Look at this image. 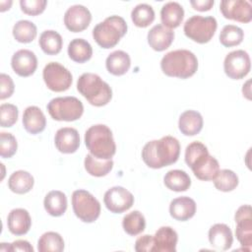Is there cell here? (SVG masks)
Masks as SVG:
<instances>
[{
	"label": "cell",
	"mask_w": 252,
	"mask_h": 252,
	"mask_svg": "<svg viewBox=\"0 0 252 252\" xmlns=\"http://www.w3.org/2000/svg\"><path fill=\"white\" fill-rule=\"evenodd\" d=\"M0 99L10 97L15 90V85L12 78L7 74L2 73L0 75Z\"/></svg>",
	"instance_id": "43"
},
{
	"label": "cell",
	"mask_w": 252,
	"mask_h": 252,
	"mask_svg": "<svg viewBox=\"0 0 252 252\" xmlns=\"http://www.w3.org/2000/svg\"><path fill=\"white\" fill-rule=\"evenodd\" d=\"M69 57L77 63H85L92 58L93 47L84 38H74L68 45Z\"/></svg>",
	"instance_id": "29"
},
{
	"label": "cell",
	"mask_w": 252,
	"mask_h": 252,
	"mask_svg": "<svg viewBox=\"0 0 252 252\" xmlns=\"http://www.w3.org/2000/svg\"><path fill=\"white\" fill-rule=\"evenodd\" d=\"M46 87L56 93L67 91L73 82L71 72L58 62H49L42 71Z\"/></svg>",
	"instance_id": "9"
},
{
	"label": "cell",
	"mask_w": 252,
	"mask_h": 252,
	"mask_svg": "<svg viewBox=\"0 0 252 252\" xmlns=\"http://www.w3.org/2000/svg\"><path fill=\"white\" fill-rule=\"evenodd\" d=\"M251 69V60L249 54L237 49L229 52L223 61V70L227 77L232 80H240L248 75Z\"/></svg>",
	"instance_id": "10"
},
{
	"label": "cell",
	"mask_w": 252,
	"mask_h": 252,
	"mask_svg": "<svg viewBox=\"0 0 252 252\" xmlns=\"http://www.w3.org/2000/svg\"><path fill=\"white\" fill-rule=\"evenodd\" d=\"M125 20L117 15L107 17L93 29V37L102 48L114 47L127 32Z\"/></svg>",
	"instance_id": "5"
},
{
	"label": "cell",
	"mask_w": 252,
	"mask_h": 252,
	"mask_svg": "<svg viewBox=\"0 0 252 252\" xmlns=\"http://www.w3.org/2000/svg\"><path fill=\"white\" fill-rule=\"evenodd\" d=\"M105 66L110 74L114 76H122L128 72L131 66V59L127 52L123 50H115L107 56Z\"/></svg>",
	"instance_id": "26"
},
{
	"label": "cell",
	"mask_w": 252,
	"mask_h": 252,
	"mask_svg": "<svg viewBox=\"0 0 252 252\" xmlns=\"http://www.w3.org/2000/svg\"><path fill=\"white\" fill-rule=\"evenodd\" d=\"M78 92L94 106L107 104L112 97L110 86L98 75L94 73H84L77 81Z\"/></svg>",
	"instance_id": "4"
},
{
	"label": "cell",
	"mask_w": 252,
	"mask_h": 252,
	"mask_svg": "<svg viewBox=\"0 0 252 252\" xmlns=\"http://www.w3.org/2000/svg\"><path fill=\"white\" fill-rule=\"evenodd\" d=\"M85 169L89 174L95 177H101L108 174L113 168L112 159H99L91 154H88L84 160Z\"/></svg>",
	"instance_id": "32"
},
{
	"label": "cell",
	"mask_w": 252,
	"mask_h": 252,
	"mask_svg": "<svg viewBox=\"0 0 252 252\" xmlns=\"http://www.w3.org/2000/svg\"><path fill=\"white\" fill-rule=\"evenodd\" d=\"M180 155V144L172 136L148 142L142 150V158L151 168H161L177 161Z\"/></svg>",
	"instance_id": "1"
},
{
	"label": "cell",
	"mask_w": 252,
	"mask_h": 252,
	"mask_svg": "<svg viewBox=\"0 0 252 252\" xmlns=\"http://www.w3.org/2000/svg\"><path fill=\"white\" fill-rule=\"evenodd\" d=\"M174 39V32L163 25L154 26L148 32V43L156 51L167 49Z\"/></svg>",
	"instance_id": "18"
},
{
	"label": "cell",
	"mask_w": 252,
	"mask_h": 252,
	"mask_svg": "<svg viewBox=\"0 0 252 252\" xmlns=\"http://www.w3.org/2000/svg\"><path fill=\"white\" fill-rule=\"evenodd\" d=\"M220 10L225 19L240 23H249L252 20V5L246 0H222Z\"/></svg>",
	"instance_id": "13"
},
{
	"label": "cell",
	"mask_w": 252,
	"mask_h": 252,
	"mask_svg": "<svg viewBox=\"0 0 252 252\" xmlns=\"http://www.w3.org/2000/svg\"><path fill=\"white\" fill-rule=\"evenodd\" d=\"M209 241L218 250H228L233 242L232 231L225 223H216L209 229Z\"/></svg>",
	"instance_id": "21"
},
{
	"label": "cell",
	"mask_w": 252,
	"mask_h": 252,
	"mask_svg": "<svg viewBox=\"0 0 252 252\" xmlns=\"http://www.w3.org/2000/svg\"><path fill=\"white\" fill-rule=\"evenodd\" d=\"M244 38L241 28L234 25L224 26L220 33V42L225 47H232L240 44Z\"/></svg>",
	"instance_id": "38"
},
{
	"label": "cell",
	"mask_w": 252,
	"mask_h": 252,
	"mask_svg": "<svg viewBox=\"0 0 252 252\" xmlns=\"http://www.w3.org/2000/svg\"><path fill=\"white\" fill-rule=\"evenodd\" d=\"M235 235L239 243L250 251L252 246V209L250 205L240 206L235 215Z\"/></svg>",
	"instance_id": "12"
},
{
	"label": "cell",
	"mask_w": 252,
	"mask_h": 252,
	"mask_svg": "<svg viewBox=\"0 0 252 252\" xmlns=\"http://www.w3.org/2000/svg\"><path fill=\"white\" fill-rule=\"evenodd\" d=\"M23 125L27 132L35 135L42 132L46 126V118L42 110L35 106H28L24 110Z\"/></svg>",
	"instance_id": "23"
},
{
	"label": "cell",
	"mask_w": 252,
	"mask_h": 252,
	"mask_svg": "<svg viewBox=\"0 0 252 252\" xmlns=\"http://www.w3.org/2000/svg\"><path fill=\"white\" fill-rule=\"evenodd\" d=\"M194 175L203 181L214 180L220 171V164L216 158L210 154L199 158L191 166Z\"/></svg>",
	"instance_id": "17"
},
{
	"label": "cell",
	"mask_w": 252,
	"mask_h": 252,
	"mask_svg": "<svg viewBox=\"0 0 252 252\" xmlns=\"http://www.w3.org/2000/svg\"><path fill=\"white\" fill-rule=\"evenodd\" d=\"M124 231L132 236L142 233L146 228V220L144 215L139 211H133L124 216L122 220Z\"/></svg>",
	"instance_id": "35"
},
{
	"label": "cell",
	"mask_w": 252,
	"mask_h": 252,
	"mask_svg": "<svg viewBox=\"0 0 252 252\" xmlns=\"http://www.w3.org/2000/svg\"><path fill=\"white\" fill-rule=\"evenodd\" d=\"M12 3L13 2L11 0H9V1H1L0 2V11L4 12L6 10H9L11 5H12Z\"/></svg>",
	"instance_id": "48"
},
{
	"label": "cell",
	"mask_w": 252,
	"mask_h": 252,
	"mask_svg": "<svg viewBox=\"0 0 252 252\" xmlns=\"http://www.w3.org/2000/svg\"><path fill=\"white\" fill-rule=\"evenodd\" d=\"M11 66L17 75L29 77L32 75L37 68V58L32 51L20 49L13 54Z\"/></svg>",
	"instance_id": "15"
},
{
	"label": "cell",
	"mask_w": 252,
	"mask_h": 252,
	"mask_svg": "<svg viewBox=\"0 0 252 252\" xmlns=\"http://www.w3.org/2000/svg\"><path fill=\"white\" fill-rule=\"evenodd\" d=\"M214 0H192L190 1L191 6L194 10L205 12L209 11L214 6Z\"/></svg>",
	"instance_id": "46"
},
{
	"label": "cell",
	"mask_w": 252,
	"mask_h": 252,
	"mask_svg": "<svg viewBox=\"0 0 252 252\" xmlns=\"http://www.w3.org/2000/svg\"><path fill=\"white\" fill-rule=\"evenodd\" d=\"M184 18V9L178 3L170 1L165 3L160 10V20L164 27L175 29L180 26Z\"/></svg>",
	"instance_id": "25"
},
{
	"label": "cell",
	"mask_w": 252,
	"mask_h": 252,
	"mask_svg": "<svg viewBox=\"0 0 252 252\" xmlns=\"http://www.w3.org/2000/svg\"><path fill=\"white\" fill-rule=\"evenodd\" d=\"M161 71L168 77L187 79L198 70L196 55L187 49H176L167 52L160 61Z\"/></svg>",
	"instance_id": "2"
},
{
	"label": "cell",
	"mask_w": 252,
	"mask_h": 252,
	"mask_svg": "<svg viewBox=\"0 0 252 252\" xmlns=\"http://www.w3.org/2000/svg\"><path fill=\"white\" fill-rule=\"evenodd\" d=\"M249 85H250V80H248V81L246 82V84L243 85V88H242L243 95H245L248 99L251 98V97H250V87H249Z\"/></svg>",
	"instance_id": "47"
},
{
	"label": "cell",
	"mask_w": 252,
	"mask_h": 252,
	"mask_svg": "<svg viewBox=\"0 0 252 252\" xmlns=\"http://www.w3.org/2000/svg\"><path fill=\"white\" fill-rule=\"evenodd\" d=\"M154 236L153 252H175L178 240L177 232L170 226L159 227Z\"/></svg>",
	"instance_id": "19"
},
{
	"label": "cell",
	"mask_w": 252,
	"mask_h": 252,
	"mask_svg": "<svg viewBox=\"0 0 252 252\" xmlns=\"http://www.w3.org/2000/svg\"><path fill=\"white\" fill-rule=\"evenodd\" d=\"M163 182L169 190L175 192L186 191L191 186L190 176L181 169H172L167 171L163 177Z\"/></svg>",
	"instance_id": "30"
},
{
	"label": "cell",
	"mask_w": 252,
	"mask_h": 252,
	"mask_svg": "<svg viewBox=\"0 0 252 252\" xmlns=\"http://www.w3.org/2000/svg\"><path fill=\"white\" fill-rule=\"evenodd\" d=\"M103 202L108 211L114 214H121L133 206L134 196L124 187L114 186L104 193Z\"/></svg>",
	"instance_id": "11"
},
{
	"label": "cell",
	"mask_w": 252,
	"mask_h": 252,
	"mask_svg": "<svg viewBox=\"0 0 252 252\" xmlns=\"http://www.w3.org/2000/svg\"><path fill=\"white\" fill-rule=\"evenodd\" d=\"M195 201L187 196H181L173 199L169 205L170 216L179 221H185L194 217L196 213Z\"/></svg>",
	"instance_id": "20"
},
{
	"label": "cell",
	"mask_w": 252,
	"mask_h": 252,
	"mask_svg": "<svg viewBox=\"0 0 252 252\" xmlns=\"http://www.w3.org/2000/svg\"><path fill=\"white\" fill-rule=\"evenodd\" d=\"M37 250L39 252H61L64 250L63 237L55 231L43 233L37 241Z\"/></svg>",
	"instance_id": "33"
},
{
	"label": "cell",
	"mask_w": 252,
	"mask_h": 252,
	"mask_svg": "<svg viewBox=\"0 0 252 252\" xmlns=\"http://www.w3.org/2000/svg\"><path fill=\"white\" fill-rule=\"evenodd\" d=\"M218 28L217 20L213 16L194 15L183 26L185 35L198 43H207L214 36Z\"/></svg>",
	"instance_id": "7"
},
{
	"label": "cell",
	"mask_w": 252,
	"mask_h": 252,
	"mask_svg": "<svg viewBox=\"0 0 252 252\" xmlns=\"http://www.w3.org/2000/svg\"><path fill=\"white\" fill-rule=\"evenodd\" d=\"M7 225L14 235L26 234L32 225V219L29 212L22 208L13 209L7 218Z\"/></svg>",
	"instance_id": "22"
},
{
	"label": "cell",
	"mask_w": 252,
	"mask_h": 252,
	"mask_svg": "<svg viewBox=\"0 0 252 252\" xmlns=\"http://www.w3.org/2000/svg\"><path fill=\"white\" fill-rule=\"evenodd\" d=\"M45 211L52 217H61L67 210V197L59 190H52L43 200Z\"/></svg>",
	"instance_id": "27"
},
{
	"label": "cell",
	"mask_w": 252,
	"mask_h": 252,
	"mask_svg": "<svg viewBox=\"0 0 252 252\" xmlns=\"http://www.w3.org/2000/svg\"><path fill=\"white\" fill-rule=\"evenodd\" d=\"M204 120L200 112L196 110H186L179 116L178 128L185 136H194L203 129Z\"/></svg>",
	"instance_id": "24"
},
{
	"label": "cell",
	"mask_w": 252,
	"mask_h": 252,
	"mask_svg": "<svg viewBox=\"0 0 252 252\" xmlns=\"http://www.w3.org/2000/svg\"><path fill=\"white\" fill-rule=\"evenodd\" d=\"M19 110L15 104L2 103L0 105V124L2 127H12L18 120Z\"/></svg>",
	"instance_id": "40"
},
{
	"label": "cell",
	"mask_w": 252,
	"mask_h": 252,
	"mask_svg": "<svg viewBox=\"0 0 252 252\" xmlns=\"http://www.w3.org/2000/svg\"><path fill=\"white\" fill-rule=\"evenodd\" d=\"M209 154L208 148L201 142L195 141L190 143L185 150V162L188 166H192V164L202 156Z\"/></svg>",
	"instance_id": "41"
},
{
	"label": "cell",
	"mask_w": 252,
	"mask_h": 252,
	"mask_svg": "<svg viewBox=\"0 0 252 252\" xmlns=\"http://www.w3.org/2000/svg\"><path fill=\"white\" fill-rule=\"evenodd\" d=\"M92 21V14L83 5H73L64 14L65 27L72 32H80L86 30Z\"/></svg>",
	"instance_id": "14"
},
{
	"label": "cell",
	"mask_w": 252,
	"mask_h": 252,
	"mask_svg": "<svg viewBox=\"0 0 252 252\" xmlns=\"http://www.w3.org/2000/svg\"><path fill=\"white\" fill-rule=\"evenodd\" d=\"M131 19L135 26L139 28H147L155 20V11L151 5L141 3L133 8Z\"/></svg>",
	"instance_id": "36"
},
{
	"label": "cell",
	"mask_w": 252,
	"mask_h": 252,
	"mask_svg": "<svg viewBox=\"0 0 252 252\" xmlns=\"http://www.w3.org/2000/svg\"><path fill=\"white\" fill-rule=\"evenodd\" d=\"M34 184L32 175L26 170L13 172L8 179L9 189L16 194H26L30 192Z\"/></svg>",
	"instance_id": "28"
},
{
	"label": "cell",
	"mask_w": 252,
	"mask_h": 252,
	"mask_svg": "<svg viewBox=\"0 0 252 252\" xmlns=\"http://www.w3.org/2000/svg\"><path fill=\"white\" fill-rule=\"evenodd\" d=\"M72 207L77 218L84 222H94L100 215V204L87 190H75L72 194Z\"/></svg>",
	"instance_id": "8"
},
{
	"label": "cell",
	"mask_w": 252,
	"mask_h": 252,
	"mask_svg": "<svg viewBox=\"0 0 252 252\" xmlns=\"http://www.w3.org/2000/svg\"><path fill=\"white\" fill-rule=\"evenodd\" d=\"M49 115L57 121H75L84 112L83 102L75 96H58L47 103Z\"/></svg>",
	"instance_id": "6"
},
{
	"label": "cell",
	"mask_w": 252,
	"mask_h": 252,
	"mask_svg": "<svg viewBox=\"0 0 252 252\" xmlns=\"http://www.w3.org/2000/svg\"><path fill=\"white\" fill-rule=\"evenodd\" d=\"M54 144L60 153L73 154L80 147L79 132L72 127L60 128L55 133Z\"/></svg>",
	"instance_id": "16"
},
{
	"label": "cell",
	"mask_w": 252,
	"mask_h": 252,
	"mask_svg": "<svg viewBox=\"0 0 252 252\" xmlns=\"http://www.w3.org/2000/svg\"><path fill=\"white\" fill-rule=\"evenodd\" d=\"M18 149V143L13 134L7 132L0 133V155L3 158H12Z\"/></svg>",
	"instance_id": "39"
},
{
	"label": "cell",
	"mask_w": 252,
	"mask_h": 252,
	"mask_svg": "<svg viewBox=\"0 0 252 252\" xmlns=\"http://www.w3.org/2000/svg\"><path fill=\"white\" fill-rule=\"evenodd\" d=\"M85 144L90 154L99 159H111L116 153L112 132L104 124L91 126L85 133Z\"/></svg>",
	"instance_id": "3"
},
{
	"label": "cell",
	"mask_w": 252,
	"mask_h": 252,
	"mask_svg": "<svg viewBox=\"0 0 252 252\" xmlns=\"http://www.w3.org/2000/svg\"><path fill=\"white\" fill-rule=\"evenodd\" d=\"M9 251H23V252H33V248L31 243L27 240H16L13 243H9Z\"/></svg>",
	"instance_id": "45"
},
{
	"label": "cell",
	"mask_w": 252,
	"mask_h": 252,
	"mask_svg": "<svg viewBox=\"0 0 252 252\" xmlns=\"http://www.w3.org/2000/svg\"><path fill=\"white\" fill-rule=\"evenodd\" d=\"M213 181L215 187L222 192H230L234 190L239 182L236 173L230 169H220Z\"/></svg>",
	"instance_id": "37"
},
{
	"label": "cell",
	"mask_w": 252,
	"mask_h": 252,
	"mask_svg": "<svg viewBox=\"0 0 252 252\" xmlns=\"http://www.w3.org/2000/svg\"><path fill=\"white\" fill-rule=\"evenodd\" d=\"M154 236L145 234L140 236L135 242V250L137 252H153Z\"/></svg>",
	"instance_id": "44"
},
{
	"label": "cell",
	"mask_w": 252,
	"mask_h": 252,
	"mask_svg": "<svg viewBox=\"0 0 252 252\" xmlns=\"http://www.w3.org/2000/svg\"><path fill=\"white\" fill-rule=\"evenodd\" d=\"M47 5L46 0H21L20 6L22 11L30 16L41 14Z\"/></svg>",
	"instance_id": "42"
},
{
	"label": "cell",
	"mask_w": 252,
	"mask_h": 252,
	"mask_svg": "<svg viewBox=\"0 0 252 252\" xmlns=\"http://www.w3.org/2000/svg\"><path fill=\"white\" fill-rule=\"evenodd\" d=\"M37 34L36 26L28 20H20L13 27V36L21 43L32 42Z\"/></svg>",
	"instance_id": "34"
},
{
	"label": "cell",
	"mask_w": 252,
	"mask_h": 252,
	"mask_svg": "<svg viewBox=\"0 0 252 252\" xmlns=\"http://www.w3.org/2000/svg\"><path fill=\"white\" fill-rule=\"evenodd\" d=\"M38 43L45 54L56 55L62 49L63 39L57 32L53 30H46L41 32Z\"/></svg>",
	"instance_id": "31"
}]
</instances>
